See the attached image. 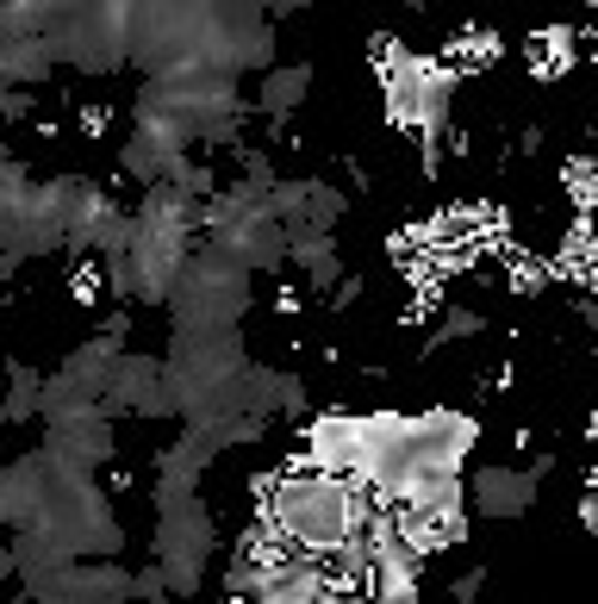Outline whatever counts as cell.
Returning <instances> with one entry per match:
<instances>
[{"label":"cell","instance_id":"obj_1","mask_svg":"<svg viewBox=\"0 0 598 604\" xmlns=\"http://www.w3.org/2000/svg\"><path fill=\"white\" fill-rule=\"evenodd\" d=\"M567 194L592 213V206H598V163H586V156H580V163H567Z\"/></svg>","mask_w":598,"mask_h":604}]
</instances>
